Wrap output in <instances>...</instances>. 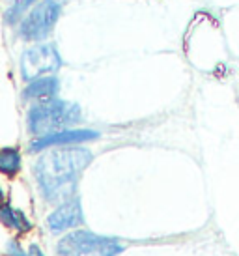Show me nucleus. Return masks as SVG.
I'll return each mask as SVG.
<instances>
[{"mask_svg": "<svg viewBox=\"0 0 239 256\" xmlns=\"http://www.w3.org/2000/svg\"><path fill=\"white\" fill-rule=\"evenodd\" d=\"M0 222L4 226L15 230V232H21V234L28 232L30 228H32V222L28 220V217L22 214L21 210H15L12 206L0 208Z\"/></svg>", "mask_w": 239, "mask_h": 256, "instance_id": "nucleus-9", "label": "nucleus"}, {"mask_svg": "<svg viewBox=\"0 0 239 256\" xmlns=\"http://www.w3.org/2000/svg\"><path fill=\"white\" fill-rule=\"evenodd\" d=\"M58 78L56 77H40L30 80L28 86L22 92L24 101H45L54 98L58 92Z\"/></svg>", "mask_w": 239, "mask_h": 256, "instance_id": "nucleus-8", "label": "nucleus"}, {"mask_svg": "<svg viewBox=\"0 0 239 256\" xmlns=\"http://www.w3.org/2000/svg\"><path fill=\"white\" fill-rule=\"evenodd\" d=\"M66 0H42L28 14L22 17L19 24V36L26 42H42L54 28L58 17L62 14Z\"/></svg>", "mask_w": 239, "mask_h": 256, "instance_id": "nucleus-3", "label": "nucleus"}, {"mask_svg": "<svg viewBox=\"0 0 239 256\" xmlns=\"http://www.w3.org/2000/svg\"><path fill=\"white\" fill-rule=\"evenodd\" d=\"M21 168V154L17 148H0V172L15 176Z\"/></svg>", "mask_w": 239, "mask_h": 256, "instance_id": "nucleus-10", "label": "nucleus"}, {"mask_svg": "<svg viewBox=\"0 0 239 256\" xmlns=\"http://www.w3.org/2000/svg\"><path fill=\"white\" fill-rule=\"evenodd\" d=\"M82 220L84 219H82L80 202L77 198H70L50 214L47 222H49V228L52 232H64L68 228H75L78 224H82Z\"/></svg>", "mask_w": 239, "mask_h": 256, "instance_id": "nucleus-7", "label": "nucleus"}, {"mask_svg": "<svg viewBox=\"0 0 239 256\" xmlns=\"http://www.w3.org/2000/svg\"><path fill=\"white\" fill-rule=\"evenodd\" d=\"M80 122V107L64 100H45L28 110L26 126L28 133L36 136H45L50 133L62 131L68 126Z\"/></svg>", "mask_w": 239, "mask_h": 256, "instance_id": "nucleus-2", "label": "nucleus"}, {"mask_svg": "<svg viewBox=\"0 0 239 256\" xmlns=\"http://www.w3.org/2000/svg\"><path fill=\"white\" fill-rule=\"evenodd\" d=\"M4 204V191H2V187H0V206Z\"/></svg>", "mask_w": 239, "mask_h": 256, "instance_id": "nucleus-14", "label": "nucleus"}, {"mask_svg": "<svg viewBox=\"0 0 239 256\" xmlns=\"http://www.w3.org/2000/svg\"><path fill=\"white\" fill-rule=\"evenodd\" d=\"M92 157V152L86 148H58L43 154L34 166L43 198L52 204L73 198L78 178Z\"/></svg>", "mask_w": 239, "mask_h": 256, "instance_id": "nucleus-1", "label": "nucleus"}, {"mask_svg": "<svg viewBox=\"0 0 239 256\" xmlns=\"http://www.w3.org/2000/svg\"><path fill=\"white\" fill-rule=\"evenodd\" d=\"M122 247L114 238H105V236L92 234L78 230L73 234L66 236L62 242L58 243V254L60 256H78L88 250H98V249H116Z\"/></svg>", "mask_w": 239, "mask_h": 256, "instance_id": "nucleus-5", "label": "nucleus"}, {"mask_svg": "<svg viewBox=\"0 0 239 256\" xmlns=\"http://www.w3.org/2000/svg\"><path fill=\"white\" fill-rule=\"evenodd\" d=\"M32 254H34V256H43V254H42V250L38 249L36 245H32Z\"/></svg>", "mask_w": 239, "mask_h": 256, "instance_id": "nucleus-13", "label": "nucleus"}, {"mask_svg": "<svg viewBox=\"0 0 239 256\" xmlns=\"http://www.w3.org/2000/svg\"><path fill=\"white\" fill-rule=\"evenodd\" d=\"M8 254L10 256H28L24 250L21 249V247H19V245H17V243H14V242L8 243Z\"/></svg>", "mask_w": 239, "mask_h": 256, "instance_id": "nucleus-12", "label": "nucleus"}, {"mask_svg": "<svg viewBox=\"0 0 239 256\" xmlns=\"http://www.w3.org/2000/svg\"><path fill=\"white\" fill-rule=\"evenodd\" d=\"M124 247H116V249H98V250H88L78 256H116L118 252H122Z\"/></svg>", "mask_w": 239, "mask_h": 256, "instance_id": "nucleus-11", "label": "nucleus"}, {"mask_svg": "<svg viewBox=\"0 0 239 256\" xmlns=\"http://www.w3.org/2000/svg\"><path fill=\"white\" fill-rule=\"evenodd\" d=\"M98 131H90V129H62L50 135L40 136L38 140L30 144L32 152H40V150L50 148V146H66V144H78V142H88L98 138Z\"/></svg>", "mask_w": 239, "mask_h": 256, "instance_id": "nucleus-6", "label": "nucleus"}, {"mask_svg": "<svg viewBox=\"0 0 239 256\" xmlns=\"http://www.w3.org/2000/svg\"><path fill=\"white\" fill-rule=\"evenodd\" d=\"M60 66H62V58L54 49V45H49V43L30 47L21 56V73L24 80H34V78L45 77L47 73H54L60 70Z\"/></svg>", "mask_w": 239, "mask_h": 256, "instance_id": "nucleus-4", "label": "nucleus"}]
</instances>
